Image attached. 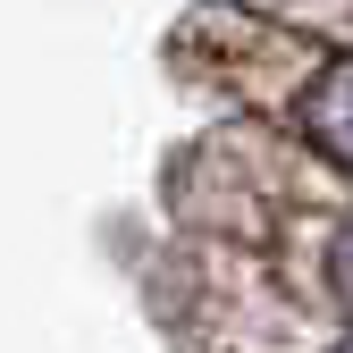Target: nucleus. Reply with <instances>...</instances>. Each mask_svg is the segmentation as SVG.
Segmentation results:
<instances>
[{"label": "nucleus", "instance_id": "nucleus-1", "mask_svg": "<svg viewBox=\"0 0 353 353\" xmlns=\"http://www.w3.org/2000/svg\"><path fill=\"white\" fill-rule=\"evenodd\" d=\"M303 126H312V143L328 160L353 168V68H328L312 93H303Z\"/></svg>", "mask_w": 353, "mask_h": 353}, {"label": "nucleus", "instance_id": "nucleus-2", "mask_svg": "<svg viewBox=\"0 0 353 353\" xmlns=\"http://www.w3.org/2000/svg\"><path fill=\"white\" fill-rule=\"evenodd\" d=\"M336 303L353 312V228H345V244H336Z\"/></svg>", "mask_w": 353, "mask_h": 353}, {"label": "nucleus", "instance_id": "nucleus-3", "mask_svg": "<svg viewBox=\"0 0 353 353\" xmlns=\"http://www.w3.org/2000/svg\"><path fill=\"white\" fill-rule=\"evenodd\" d=\"M336 353H353V345H336Z\"/></svg>", "mask_w": 353, "mask_h": 353}]
</instances>
